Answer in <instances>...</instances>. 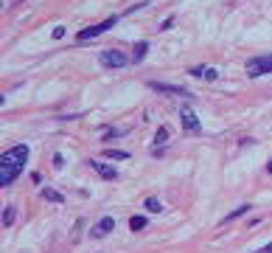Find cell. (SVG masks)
<instances>
[{"label": "cell", "mask_w": 272, "mask_h": 253, "mask_svg": "<svg viewBox=\"0 0 272 253\" xmlns=\"http://www.w3.org/2000/svg\"><path fill=\"white\" fill-rule=\"evenodd\" d=\"M112 228H115V219H112V217H104V219H98V223L93 225L90 234H93V236H107Z\"/></svg>", "instance_id": "obj_8"}, {"label": "cell", "mask_w": 272, "mask_h": 253, "mask_svg": "<svg viewBox=\"0 0 272 253\" xmlns=\"http://www.w3.org/2000/svg\"><path fill=\"white\" fill-rule=\"evenodd\" d=\"M266 169H269V172H272V161H269V166H266Z\"/></svg>", "instance_id": "obj_20"}, {"label": "cell", "mask_w": 272, "mask_h": 253, "mask_svg": "<svg viewBox=\"0 0 272 253\" xmlns=\"http://www.w3.org/2000/svg\"><path fill=\"white\" fill-rule=\"evenodd\" d=\"M25 161H28V146H14V149L3 152L0 155V186H12L25 169Z\"/></svg>", "instance_id": "obj_1"}, {"label": "cell", "mask_w": 272, "mask_h": 253, "mask_svg": "<svg viewBox=\"0 0 272 253\" xmlns=\"http://www.w3.org/2000/svg\"><path fill=\"white\" fill-rule=\"evenodd\" d=\"M127 62L129 59L121 54V51H101V65L104 68H124Z\"/></svg>", "instance_id": "obj_4"}, {"label": "cell", "mask_w": 272, "mask_h": 253, "mask_svg": "<svg viewBox=\"0 0 272 253\" xmlns=\"http://www.w3.org/2000/svg\"><path fill=\"white\" fill-rule=\"evenodd\" d=\"M129 228H132V231H143L146 228V217H138V214H135V217L129 219Z\"/></svg>", "instance_id": "obj_12"}, {"label": "cell", "mask_w": 272, "mask_h": 253, "mask_svg": "<svg viewBox=\"0 0 272 253\" xmlns=\"http://www.w3.org/2000/svg\"><path fill=\"white\" fill-rule=\"evenodd\" d=\"M54 37H56V40H62V37H65V28H62V25H59V28H54Z\"/></svg>", "instance_id": "obj_18"}, {"label": "cell", "mask_w": 272, "mask_h": 253, "mask_svg": "<svg viewBox=\"0 0 272 253\" xmlns=\"http://www.w3.org/2000/svg\"><path fill=\"white\" fill-rule=\"evenodd\" d=\"M43 197H45V200H54V203H62V194H59V192H54V188H45Z\"/></svg>", "instance_id": "obj_15"}, {"label": "cell", "mask_w": 272, "mask_h": 253, "mask_svg": "<svg viewBox=\"0 0 272 253\" xmlns=\"http://www.w3.org/2000/svg\"><path fill=\"white\" fill-rule=\"evenodd\" d=\"M14 223V205H9L6 214H3V225H12Z\"/></svg>", "instance_id": "obj_17"}, {"label": "cell", "mask_w": 272, "mask_h": 253, "mask_svg": "<svg viewBox=\"0 0 272 253\" xmlns=\"http://www.w3.org/2000/svg\"><path fill=\"white\" fill-rule=\"evenodd\" d=\"M247 73H250V76H264V73H272V54L253 56V59L247 62Z\"/></svg>", "instance_id": "obj_2"}, {"label": "cell", "mask_w": 272, "mask_h": 253, "mask_svg": "<svg viewBox=\"0 0 272 253\" xmlns=\"http://www.w3.org/2000/svg\"><path fill=\"white\" fill-rule=\"evenodd\" d=\"M255 253H272V242H269V245H264L261 250H255Z\"/></svg>", "instance_id": "obj_19"}, {"label": "cell", "mask_w": 272, "mask_h": 253, "mask_svg": "<svg viewBox=\"0 0 272 253\" xmlns=\"http://www.w3.org/2000/svg\"><path fill=\"white\" fill-rule=\"evenodd\" d=\"M247 211H250V205H242V208H236V211H233V214H227V217H224V223H230V219L242 217V214H247Z\"/></svg>", "instance_id": "obj_16"}, {"label": "cell", "mask_w": 272, "mask_h": 253, "mask_svg": "<svg viewBox=\"0 0 272 253\" xmlns=\"http://www.w3.org/2000/svg\"><path fill=\"white\" fill-rule=\"evenodd\" d=\"M166 141H169V130H166V126H160V130H158V135H154V144H166Z\"/></svg>", "instance_id": "obj_14"}, {"label": "cell", "mask_w": 272, "mask_h": 253, "mask_svg": "<svg viewBox=\"0 0 272 253\" xmlns=\"http://www.w3.org/2000/svg\"><path fill=\"white\" fill-rule=\"evenodd\" d=\"M90 166L96 169V172L104 177V180H115V177H118V169L109 166V163H104V161H90Z\"/></svg>", "instance_id": "obj_7"}, {"label": "cell", "mask_w": 272, "mask_h": 253, "mask_svg": "<svg viewBox=\"0 0 272 253\" xmlns=\"http://www.w3.org/2000/svg\"><path fill=\"white\" fill-rule=\"evenodd\" d=\"M191 73H193L197 79H208V82H213V79L219 76V71H216V68H193Z\"/></svg>", "instance_id": "obj_9"}, {"label": "cell", "mask_w": 272, "mask_h": 253, "mask_svg": "<svg viewBox=\"0 0 272 253\" xmlns=\"http://www.w3.org/2000/svg\"><path fill=\"white\" fill-rule=\"evenodd\" d=\"M146 51H149V42H138V45H135V54H132V59L135 62H140L146 56Z\"/></svg>", "instance_id": "obj_11"}, {"label": "cell", "mask_w": 272, "mask_h": 253, "mask_svg": "<svg viewBox=\"0 0 272 253\" xmlns=\"http://www.w3.org/2000/svg\"><path fill=\"white\" fill-rule=\"evenodd\" d=\"M149 87L151 90H158V93H171V96H182V99L191 96L188 90H182V87H177V84H166V82H149Z\"/></svg>", "instance_id": "obj_6"}, {"label": "cell", "mask_w": 272, "mask_h": 253, "mask_svg": "<svg viewBox=\"0 0 272 253\" xmlns=\"http://www.w3.org/2000/svg\"><path fill=\"white\" fill-rule=\"evenodd\" d=\"M146 208H149L151 214H160V211H163V205H160L158 197H149V200H146Z\"/></svg>", "instance_id": "obj_13"}, {"label": "cell", "mask_w": 272, "mask_h": 253, "mask_svg": "<svg viewBox=\"0 0 272 253\" xmlns=\"http://www.w3.org/2000/svg\"><path fill=\"white\" fill-rule=\"evenodd\" d=\"M180 118H182V130H185V133H200V130H202V126H200V118L193 115L191 107H182Z\"/></svg>", "instance_id": "obj_5"}, {"label": "cell", "mask_w": 272, "mask_h": 253, "mask_svg": "<svg viewBox=\"0 0 272 253\" xmlns=\"http://www.w3.org/2000/svg\"><path fill=\"white\" fill-rule=\"evenodd\" d=\"M104 157H109V161H127L129 152H124V149H107V152H104Z\"/></svg>", "instance_id": "obj_10"}, {"label": "cell", "mask_w": 272, "mask_h": 253, "mask_svg": "<svg viewBox=\"0 0 272 253\" xmlns=\"http://www.w3.org/2000/svg\"><path fill=\"white\" fill-rule=\"evenodd\" d=\"M115 20H118V17H107L104 23H96V25H90V28L79 31V42H87V40H93V37L104 34L107 28H112V25H115Z\"/></svg>", "instance_id": "obj_3"}]
</instances>
